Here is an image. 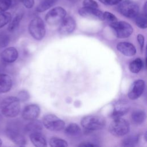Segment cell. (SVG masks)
<instances>
[{"label": "cell", "instance_id": "obj_1", "mask_svg": "<svg viewBox=\"0 0 147 147\" xmlns=\"http://www.w3.org/2000/svg\"><path fill=\"white\" fill-rule=\"evenodd\" d=\"M2 114L6 117H17L20 111V100L17 97L8 96L3 99L0 105Z\"/></svg>", "mask_w": 147, "mask_h": 147}, {"label": "cell", "instance_id": "obj_2", "mask_svg": "<svg viewBox=\"0 0 147 147\" xmlns=\"http://www.w3.org/2000/svg\"><path fill=\"white\" fill-rule=\"evenodd\" d=\"M81 125L88 130H98L103 129L106 124V121L101 116L88 115L83 117L80 121Z\"/></svg>", "mask_w": 147, "mask_h": 147}, {"label": "cell", "instance_id": "obj_3", "mask_svg": "<svg viewBox=\"0 0 147 147\" xmlns=\"http://www.w3.org/2000/svg\"><path fill=\"white\" fill-rule=\"evenodd\" d=\"M110 133L116 137H121L127 134L130 130V125L127 121L122 118L113 119L109 125Z\"/></svg>", "mask_w": 147, "mask_h": 147}, {"label": "cell", "instance_id": "obj_4", "mask_svg": "<svg viewBox=\"0 0 147 147\" xmlns=\"http://www.w3.org/2000/svg\"><path fill=\"white\" fill-rule=\"evenodd\" d=\"M29 32L36 40H41L45 34V26L42 20L38 17L32 19L28 26Z\"/></svg>", "mask_w": 147, "mask_h": 147}, {"label": "cell", "instance_id": "obj_5", "mask_svg": "<svg viewBox=\"0 0 147 147\" xmlns=\"http://www.w3.org/2000/svg\"><path fill=\"white\" fill-rule=\"evenodd\" d=\"M118 10L123 16L129 18H134L139 13V6L133 1H122L118 6Z\"/></svg>", "mask_w": 147, "mask_h": 147}, {"label": "cell", "instance_id": "obj_6", "mask_svg": "<svg viewBox=\"0 0 147 147\" xmlns=\"http://www.w3.org/2000/svg\"><path fill=\"white\" fill-rule=\"evenodd\" d=\"M66 10L61 6H57L51 9L45 15V20L50 25H56L60 24L65 17Z\"/></svg>", "mask_w": 147, "mask_h": 147}, {"label": "cell", "instance_id": "obj_7", "mask_svg": "<svg viewBox=\"0 0 147 147\" xmlns=\"http://www.w3.org/2000/svg\"><path fill=\"white\" fill-rule=\"evenodd\" d=\"M42 125L49 130L60 131L64 128L65 122L54 114L45 115L42 118Z\"/></svg>", "mask_w": 147, "mask_h": 147}, {"label": "cell", "instance_id": "obj_8", "mask_svg": "<svg viewBox=\"0 0 147 147\" xmlns=\"http://www.w3.org/2000/svg\"><path fill=\"white\" fill-rule=\"evenodd\" d=\"M111 27L113 29L116 37L119 38H127L133 32L132 26L128 22L123 21H118Z\"/></svg>", "mask_w": 147, "mask_h": 147}, {"label": "cell", "instance_id": "obj_9", "mask_svg": "<svg viewBox=\"0 0 147 147\" xmlns=\"http://www.w3.org/2000/svg\"><path fill=\"white\" fill-rule=\"evenodd\" d=\"M145 82L142 79H138L134 81L131 84L127 96L131 100L138 99L142 94L145 89Z\"/></svg>", "mask_w": 147, "mask_h": 147}, {"label": "cell", "instance_id": "obj_10", "mask_svg": "<svg viewBox=\"0 0 147 147\" xmlns=\"http://www.w3.org/2000/svg\"><path fill=\"white\" fill-rule=\"evenodd\" d=\"M76 26V21L74 18L70 16L65 17L60 22L59 32L62 35L69 34L75 30Z\"/></svg>", "mask_w": 147, "mask_h": 147}, {"label": "cell", "instance_id": "obj_11", "mask_svg": "<svg viewBox=\"0 0 147 147\" xmlns=\"http://www.w3.org/2000/svg\"><path fill=\"white\" fill-rule=\"evenodd\" d=\"M78 13L79 15L84 18L103 21V12L98 8L83 7L79 9Z\"/></svg>", "mask_w": 147, "mask_h": 147}, {"label": "cell", "instance_id": "obj_12", "mask_svg": "<svg viewBox=\"0 0 147 147\" xmlns=\"http://www.w3.org/2000/svg\"><path fill=\"white\" fill-rule=\"evenodd\" d=\"M40 113V108L37 105L30 104L24 107L22 113V117L25 120L32 121L37 119Z\"/></svg>", "mask_w": 147, "mask_h": 147}, {"label": "cell", "instance_id": "obj_13", "mask_svg": "<svg viewBox=\"0 0 147 147\" xmlns=\"http://www.w3.org/2000/svg\"><path fill=\"white\" fill-rule=\"evenodd\" d=\"M130 106L127 102L124 100H119L117 102L111 114V117L113 119L121 118L125 115L129 110Z\"/></svg>", "mask_w": 147, "mask_h": 147}, {"label": "cell", "instance_id": "obj_14", "mask_svg": "<svg viewBox=\"0 0 147 147\" xmlns=\"http://www.w3.org/2000/svg\"><path fill=\"white\" fill-rule=\"evenodd\" d=\"M6 135L14 144L19 146H24L26 144V141L25 137L17 130L13 128L6 129Z\"/></svg>", "mask_w": 147, "mask_h": 147}, {"label": "cell", "instance_id": "obj_15", "mask_svg": "<svg viewBox=\"0 0 147 147\" xmlns=\"http://www.w3.org/2000/svg\"><path fill=\"white\" fill-rule=\"evenodd\" d=\"M117 50L126 56H133L136 53L135 46L128 42H120L117 45Z\"/></svg>", "mask_w": 147, "mask_h": 147}, {"label": "cell", "instance_id": "obj_16", "mask_svg": "<svg viewBox=\"0 0 147 147\" xmlns=\"http://www.w3.org/2000/svg\"><path fill=\"white\" fill-rule=\"evenodd\" d=\"M1 57L3 61L11 63L17 59L18 57V52L17 49L14 47H9L2 52Z\"/></svg>", "mask_w": 147, "mask_h": 147}, {"label": "cell", "instance_id": "obj_17", "mask_svg": "<svg viewBox=\"0 0 147 147\" xmlns=\"http://www.w3.org/2000/svg\"><path fill=\"white\" fill-rule=\"evenodd\" d=\"M11 77L5 74H0V94L6 93L12 87Z\"/></svg>", "mask_w": 147, "mask_h": 147}, {"label": "cell", "instance_id": "obj_18", "mask_svg": "<svg viewBox=\"0 0 147 147\" xmlns=\"http://www.w3.org/2000/svg\"><path fill=\"white\" fill-rule=\"evenodd\" d=\"M29 138L32 143L36 147H45L47 146L46 138L41 131L30 133Z\"/></svg>", "mask_w": 147, "mask_h": 147}, {"label": "cell", "instance_id": "obj_19", "mask_svg": "<svg viewBox=\"0 0 147 147\" xmlns=\"http://www.w3.org/2000/svg\"><path fill=\"white\" fill-rule=\"evenodd\" d=\"M67 135L71 137H77L81 134L82 130L78 125L75 123H69L64 130Z\"/></svg>", "mask_w": 147, "mask_h": 147}, {"label": "cell", "instance_id": "obj_20", "mask_svg": "<svg viewBox=\"0 0 147 147\" xmlns=\"http://www.w3.org/2000/svg\"><path fill=\"white\" fill-rule=\"evenodd\" d=\"M42 129V123L38 120H36V119L32 120L25 127V130L29 134L37 131H41Z\"/></svg>", "mask_w": 147, "mask_h": 147}, {"label": "cell", "instance_id": "obj_21", "mask_svg": "<svg viewBox=\"0 0 147 147\" xmlns=\"http://www.w3.org/2000/svg\"><path fill=\"white\" fill-rule=\"evenodd\" d=\"M58 1V0H42L40 2L36 7V11L41 13L53 6Z\"/></svg>", "mask_w": 147, "mask_h": 147}, {"label": "cell", "instance_id": "obj_22", "mask_svg": "<svg viewBox=\"0 0 147 147\" xmlns=\"http://www.w3.org/2000/svg\"><path fill=\"white\" fill-rule=\"evenodd\" d=\"M144 63L141 59L136 58L131 61L129 64V70L134 74L138 73L143 68Z\"/></svg>", "mask_w": 147, "mask_h": 147}, {"label": "cell", "instance_id": "obj_23", "mask_svg": "<svg viewBox=\"0 0 147 147\" xmlns=\"http://www.w3.org/2000/svg\"><path fill=\"white\" fill-rule=\"evenodd\" d=\"M146 114L142 110H136L131 113V119L136 124H141L145 119Z\"/></svg>", "mask_w": 147, "mask_h": 147}, {"label": "cell", "instance_id": "obj_24", "mask_svg": "<svg viewBox=\"0 0 147 147\" xmlns=\"http://www.w3.org/2000/svg\"><path fill=\"white\" fill-rule=\"evenodd\" d=\"M23 17V14L22 13H18L15 16L11 21H10V24L8 26L7 30L8 31L12 32L16 30L20 25V23Z\"/></svg>", "mask_w": 147, "mask_h": 147}, {"label": "cell", "instance_id": "obj_25", "mask_svg": "<svg viewBox=\"0 0 147 147\" xmlns=\"http://www.w3.org/2000/svg\"><path fill=\"white\" fill-rule=\"evenodd\" d=\"M146 16L144 13L138 14L135 17V22L136 25L141 29H146L147 27Z\"/></svg>", "mask_w": 147, "mask_h": 147}, {"label": "cell", "instance_id": "obj_26", "mask_svg": "<svg viewBox=\"0 0 147 147\" xmlns=\"http://www.w3.org/2000/svg\"><path fill=\"white\" fill-rule=\"evenodd\" d=\"M139 137L137 135L130 136L124 138L122 141V144L124 146H133L138 142Z\"/></svg>", "mask_w": 147, "mask_h": 147}, {"label": "cell", "instance_id": "obj_27", "mask_svg": "<svg viewBox=\"0 0 147 147\" xmlns=\"http://www.w3.org/2000/svg\"><path fill=\"white\" fill-rule=\"evenodd\" d=\"M103 21H105L110 25V26H111L118 21V19L113 13L109 11H105L103 13Z\"/></svg>", "mask_w": 147, "mask_h": 147}, {"label": "cell", "instance_id": "obj_28", "mask_svg": "<svg viewBox=\"0 0 147 147\" xmlns=\"http://www.w3.org/2000/svg\"><path fill=\"white\" fill-rule=\"evenodd\" d=\"M49 145L52 147L68 146V144L66 141L57 137H52L49 141Z\"/></svg>", "mask_w": 147, "mask_h": 147}, {"label": "cell", "instance_id": "obj_29", "mask_svg": "<svg viewBox=\"0 0 147 147\" xmlns=\"http://www.w3.org/2000/svg\"><path fill=\"white\" fill-rule=\"evenodd\" d=\"M11 20V15L9 12H3L0 13V29L5 26Z\"/></svg>", "mask_w": 147, "mask_h": 147}, {"label": "cell", "instance_id": "obj_30", "mask_svg": "<svg viewBox=\"0 0 147 147\" xmlns=\"http://www.w3.org/2000/svg\"><path fill=\"white\" fill-rule=\"evenodd\" d=\"M12 3V0H0V13L7 11Z\"/></svg>", "mask_w": 147, "mask_h": 147}, {"label": "cell", "instance_id": "obj_31", "mask_svg": "<svg viewBox=\"0 0 147 147\" xmlns=\"http://www.w3.org/2000/svg\"><path fill=\"white\" fill-rule=\"evenodd\" d=\"M83 5L84 7L90 8H98L99 5L94 0H83Z\"/></svg>", "mask_w": 147, "mask_h": 147}, {"label": "cell", "instance_id": "obj_32", "mask_svg": "<svg viewBox=\"0 0 147 147\" xmlns=\"http://www.w3.org/2000/svg\"><path fill=\"white\" fill-rule=\"evenodd\" d=\"M10 39L7 35L5 34H0V47H4L8 45Z\"/></svg>", "mask_w": 147, "mask_h": 147}, {"label": "cell", "instance_id": "obj_33", "mask_svg": "<svg viewBox=\"0 0 147 147\" xmlns=\"http://www.w3.org/2000/svg\"><path fill=\"white\" fill-rule=\"evenodd\" d=\"M29 93L25 90L21 91L18 94V98L20 100H21L22 102H24V101L28 100L29 99Z\"/></svg>", "mask_w": 147, "mask_h": 147}, {"label": "cell", "instance_id": "obj_34", "mask_svg": "<svg viewBox=\"0 0 147 147\" xmlns=\"http://www.w3.org/2000/svg\"><path fill=\"white\" fill-rule=\"evenodd\" d=\"M100 2L106 5H115L119 4L123 0H98Z\"/></svg>", "mask_w": 147, "mask_h": 147}, {"label": "cell", "instance_id": "obj_35", "mask_svg": "<svg viewBox=\"0 0 147 147\" xmlns=\"http://www.w3.org/2000/svg\"><path fill=\"white\" fill-rule=\"evenodd\" d=\"M27 9H31L34 4V0H19Z\"/></svg>", "mask_w": 147, "mask_h": 147}, {"label": "cell", "instance_id": "obj_36", "mask_svg": "<svg viewBox=\"0 0 147 147\" xmlns=\"http://www.w3.org/2000/svg\"><path fill=\"white\" fill-rule=\"evenodd\" d=\"M137 41L139 43L140 49L142 52L143 51V48H144V41H145L144 36L141 34H138L137 35Z\"/></svg>", "mask_w": 147, "mask_h": 147}, {"label": "cell", "instance_id": "obj_37", "mask_svg": "<svg viewBox=\"0 0 147 147\" xmlns=\"http://www.w3.org/2000/svg\"><path fill=\"white\" fill-rule=\"evenodd\" d=\"M79 146H90V147H92V146H98V145L96 144H94L92 143H91L90 142H82L81 144H80L79 145H78Z\"/></svg>", "mask_w": 147, "mask_h": 147}, {"label": "cell", "instance_id": "obj_38", "mask_svg": "<svg viewBox=\"0 0 147 147\" xmlns=\"http://www.w3.org/2000/svg\"><path fill=\"white\" fill-rule=\"evenodd\" d=\"M146 2L144 4V13L145 14L147 15V13H146Z\"/></svg>", "mask_w": 147, "mask_h": 147}, {"label": "cell", "instance_id": "obj_39", "mask_svg": "<svg viewBox=\"0 0 147 147\" xmlns=\"http://www.w3.org/2000/svg\"><path fill=\"white\" fill-rule=\"evenodd\" d=\"M2 141L1 139L0 138V146L2 145Z\"/></svg>", "mask_w": 147, "mask_h": 147}]
</instances>
